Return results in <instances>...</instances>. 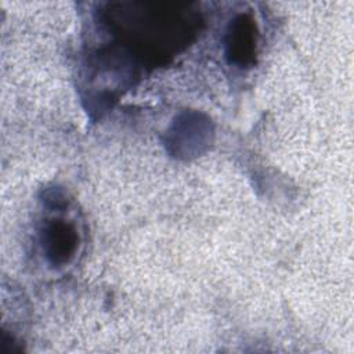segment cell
Instances as JSON below:
<instances>
[{"instance_id": "1", "label": "cell", "mask_w": 354, "mask_h": 354, "mask_svg": "<svg viewBox=\"0 0 354 354\" xmlns=\"http://www.w3.org/2000/svg\"><path fill=\"white\" fill-rule=\"evenodd\" d=\"M257 47L256 24L249 14H241L231 21L225 33V55L231 64L249 66L254 62Z\"/></svg>"}, {"instance_id": "2", "label": "cell", "mask_w": 354, "mask_h": 354, "mask_svg": "<svg viewBox=\"0 0 354 354\" xmlns=\"http://www.w3.org/2000/svg\"><path fill=\"white\" fill-rule=\"evenodd\" d=\"M40 241L48 261L53 266H62L73 257L79 236L72 223L53 218L44 224L40 232Z\"/></svg>"}]
</instances>
